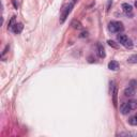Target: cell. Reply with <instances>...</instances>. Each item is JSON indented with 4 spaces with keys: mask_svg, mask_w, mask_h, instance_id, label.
I'll list each match as a JSON object with an SVG mask.
<instances>
[{
    "mask_svg": "<svg viewBox=\"0 0 137 137\" xmlns=\"http://www.w3.org/2000/svg\"><path fill=\"white\" fill-rule=\"evenodd\" d=\"M76 1H77V0H73L72 2H70V3H68L64 9H63L62 14H61V16H60V22H61V24H63V22L65 21L66 17H67V16H68V14L71 13L72 9H73V7H74V4H75V2H76Z\"/></svg>",
    "mask_w": 137,
    "mask_h": 137,
    "instance_id": "obj_1",
    "label": "cell"
},
{
    "mask_svg": "<svg viewBox=\"0 0 137 137\" xmlns=\"http://www.w3.org/2000/svg\"><path fill=\"white\" fill-rule=\"evenodd\" d=\"M122 29H123V25L120 21H111V22H109V25H108V30L112 33L119 32Z\"/></svg>",
    "mask_w": 137,
    "mask_h": 137,
    "instance_id": "obj_2",
    "label": "cell"
},
{
    "mask_svg": "<svg viewBox=\"0 0 137 137\" xmlns=\"http://www.w3.org/2000/svg\"><path fill=\"white\" fill-rule=\"evenodd\" d=\"M131 110H132V109L130 107L129 103H123L121 106H120V111H121L122 115H127V113H129Z\"/></svg>",
    "mask_w": 137,
    "mask_h": 137,
    "instance_id": "obj_3",
    "label": "cell"
},
{
    "mask_svg": "<svg viewBox=\"0 0 137 137\" xmlns=\"http://www.w3.org/2000/svg\"><path fill=\"white\" fill-rule=\"evenodd\" d=\"M97 52H98V55L100 58H104L105 56H106V54H105V49L103 47V45L101 43H98L97 45Z\"/></svg>",
    "mask_w": 137,
    "mask_h": 137,
    "instance_id": "obj_4",
    "label": "cell"
},
{
    "mask_svg": "<svg viewBox=\"0 0 137 137\" xmlns=\"http://www.w3.org/2000/svg\"><path fill=\"white\" fill-rule=\"evenodd\" d=\"M22 29H24V25L22 24H15L14 26H13V28H12V31L14 32L15 34H19L21 31H22Z\"/></svg>",
    "mask_w": 137,
    "mask_h": 137,
    "instance_id": "obj_5",
    "label": "cell"
},
{
    "mask_svg": "<svg viewBox=\"0 0 137 137\" xmlns=\"http://www.w3.org/2000/svg\"><path fill=\"white\" fill-rule=\"evenodd\" d=\"M124 95L127 98H132L133 95H135V89L133 87H127L124 89Z\"/></svg>",
    "mask_w": 137,
    "mask_h": 137,
    "instance_id": "obj_6",
    "label": "cell"
},
{
    "mask_svg": "<svg viewBox=\"0 0 137 137\" xmlns=\"http://www.w3.org/2000/svg\"><path fill=\"white\" fill-rule=\"evenodd\" d=\"M117 93H118L117 86H112V87H111V94H112L113 105H115V106H117Z\"/></svg>",
    "mask_w": 137,
    "mask_h": 137,
    "instance_id": "obj_7",
    "label": "cell"
},
{
    "mask_svg": "<svg viewBox=\"0 0 137 137\" xmlns=\"http://www.w3.org/2000/svg\"><path fill=\"white\" fill-rule=\"evenodd\" d=\"M108 68H110L112 71H117L119 68V63L117 61H110L108 63Z\"/></svg>",
    "mask_w": 137,
    "mask_h": 137,
    "instance_id": "obj_8",
    "label": "cell"
},
{
    "mask_svg": "<svg viewBox=\"0 0 137 137\" xmlns=\"http://www.w3.org/2000/svg\"><path fill=\"white\" fill-rule=\"evenodd\" d=\"M122 10L124 13H126V14H129V13L132 12V6L129 3H123L122 4Z\"/></svg>",
    "mask_w": 137,
    "mask_h": 137,
    "instance_id": "obj_9",
    "label": "cell"
},
{
    "mask_svg": "<svg viewBox=\"0 0 137 137\" xmlns=\"http://www.w3.org/2000/svg\"><path fill=\"white\" fill-rule=\"evenodd\" d=\"M118 41H119V43H121L122 45H124L125 44V42L127 40H129V38H127V35H125V34H119L118 35Z\"/></svg>",
    "mask_w": 137,
    "mask_h": 137,
    "instance_id": "obj_10",
    "label": "cell"
},
{
    "mask_svg": "<svg viewBox=\"0 0 137 137\" xmlns=\"http://www.w3.org/2000/svg\"><path fill=\"white\" fill-rule=\"evenodd\" d=\"M129 105L132 110L137 109V100H131V101H129Z\"/></svg>",
    "mask_w": 137,
    "mask_h": 137,
    "instance_id": "obj_11",
    "label": "cell"
},
{
    "mask_svg": "<svg viewBox=\"0 0 137 137\" xmlns=\"http://www.w3.org/2000/svg\"><path fill=\"white\" fill-rule=\"evenodd\" d=\"M71 26H72L74 29H80V28H81V24H80V21H78V20H73L72 24H71Z\"/></svg>",
    "mask_w": 137,
    "mask_h": 137,
    "instance_id": "obj_12",
    "label": "cell"
},
{
    "mask_svg": "<svg viewBox=\"0 0 137 137\" xmlns=\"http://www.w3.org/2000/svg\"><path fill=\"white\" fill-rule=\"evenodd\" d=\"M127 62H129V63H137V55H133V56L129 57Z\"/></svg>",
    "mask_w": 137,
    "mask_h": 137,
    "instance_id": "obj_13",
    "label": "cell"
},
{
    "mask_svg": "<svg viewBox=\"0 0 137 137\" xmlns=\"http://www.w3.org/2000/svg\"><path fill=\"white\" fill-rule=\"evenodd\" d=\"M129 123L131 125H137V118L134 116V117H131L129 119Z\"/></svg>",
    "mask_w": 137,
    "mask_h": 137,
    "instance_id": "obj_14",
    "label": "cell"
},
{
    "mask_svg": "<svg viewBox=\"0 0 137 137\" xmlns=\"http://www.w3.org/2000/svg\"><path fill=\"white\" fill-rule=\"evenodd\" d=\"M107 43H108V45H109V46H110V47H113V48H119V45H118V44L115 42V41L109 40Z\"/></svg>",
    "mask_w": 137,
    "mask_h": 137,
    "instance_id": "obj_15",
    "label": "cell"
},
{
    "mask_svg": "<svg viewBox=\"0 0 137 137\" xmlns=\"http://www.w3.org/2000/svg\"><path fill=\"white\" fill-rule=\"evenodd\" d=\"M124 46L125 47H127V48H131L132 46H133V43H132V40H127L126 42H125V44H124Z\"/></svg>",
    "mask_w": 137,
    "mask_h": 137,
    "instance_id": "obj_16",
    "label": "cell"
},
{
    "mask_svg": "<svg viewBox=\"0 0 137 137\" xmlns=\"http://www.w3.org/2000/svg\"><path fill=\"white\" fill-rule=\"evenodd\" d=\"M14 20H15V16H13L12 19L10 20V22H9V28H10L11 30H12V28H13V26L15 25V24H13V22H14Z\"/></svg>",
    "mask_w": 137,
    "mask_h": 137,
    "instance_id": "obj_17",
    "label": "cell"
},
{
    "mask_svg": "<svg viewBox=\"0 0 137 137\" xmlns=\"http://www.w3.org/2000/svg\"><path fill=\"white\" fill-rule=\"evenodd\" d=\"M80 36H87V32H83Z\"/></svg>",
    "mask_w": 137,
    "mask_h": 137,
    "instance_id": "obj_18",
    "label": "cell"
},
{
    "mask_svg": "<svg viewBox=\"0 0 137 137\" xmlns=\"http://www.w3.org/2000/svg\"><path fill=\"white\" fill-rule=\"evenodd\" d=\"M135 7L137 8V0H136V1H135Z\"/></svg>",
    "mask_w": 137,
    "mask_h": 137,
    "instance_id": "obj_19",
    "label": "cell"
},
{
    "mask_svg": "<svg viewBox=\"0 0 137 137\" xmlns=\"http://www.w3.org/2000/svg\"><path fill=\"white\" fill-rule=\"evenodd\" d=\"M135 117H136V118H137V112H136V115H135Z\"/></svg>",
    "mask_w": 137,
    "mask_h": 137,
    "instance_id": "obj_20",
    "label": "cell"
}]
</instances>
